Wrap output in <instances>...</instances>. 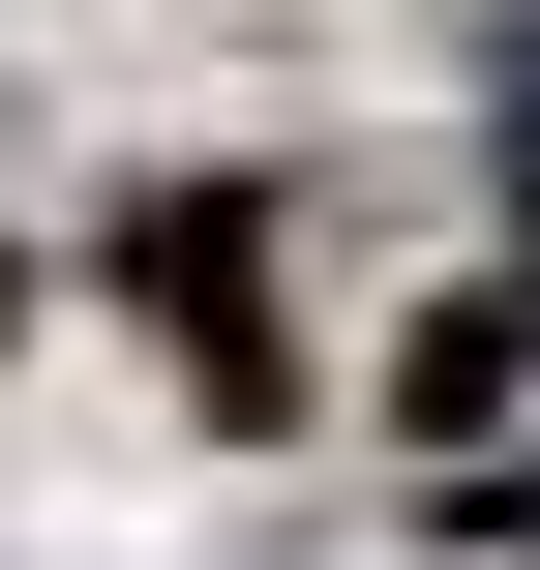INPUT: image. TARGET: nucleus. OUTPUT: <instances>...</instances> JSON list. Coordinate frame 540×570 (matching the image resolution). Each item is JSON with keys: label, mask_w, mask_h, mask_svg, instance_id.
<instances>
[{"label": "nucleus", "mask_w": 540, "mask_h": 570, "mask_svg": "<svg viewBox=\"0 0 540 570\" xmlns=\"http://www.w3.org/2000/svg\"><path fill=\"white\" fill-rule=\"evenodd\" d=\"M240 271H271V210H240V180H180V210H120V301H150V331H180V391H210V421H271V391H301V361H271V301H240Z\"/></svg>", "instance_id": "1"}]
</instances>
